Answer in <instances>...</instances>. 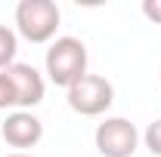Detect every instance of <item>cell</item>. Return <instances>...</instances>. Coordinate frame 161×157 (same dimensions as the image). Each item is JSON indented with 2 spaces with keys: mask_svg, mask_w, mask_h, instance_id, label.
I'll return each instance as SVG.
<instances>
[{
  "mask_svg": "<svg viewBox=\"0 0 161 157\" xmlns=\"http://www.w3.org/2000/svg\"><path fill=\"white\" fill-rule=\"evenodd\" d=\"M6 77L16 89V108L19 111H31L34 105L43 102V93H47V83H43V74H40L34 65L28 62H16L9 68H3Z\"/></svg>",
  "mask_w": 161,
  "mask_h": 157,
  "instance_id": "5",
  "label": "cell"
},
{
  "mask_svg": "<svg viewBox=\"0 0 161 157\" xmlns=\"http://www.w3.org/2000/svg\"><path fill=\"white\" fill-rule=\"evenodd\" d=\"M0 136H3V142L9 148L25 151V148H34L40 139H43V123L31 111H13V114H6V120H3Z\"/></svg>",
  "mask_w": 161,
  "mask_h": 157,
  "instance_id": "6",
  "label": "cell"
},
{
  "mask_svg": "<svg viewBox=\"0 0 161 157\" xmlns=\"http://www.w3.org/2000/svg\"><path fill=\"white\" fill-rule=\"evenodd\" d=\"M62 13L53 0H19L16 6V31L28 43H50L56 40Z\"/></svg>",
  "mask_w": 161,
  "mask_h": 157,
  "instance_id": "2",
  "label": "cell"
},
{
  "mask_svg": "<svg viewBox=\"0 0 161 157\" xmlns=\"http://www.w3.org/2000/svg\"><path fill=\"white\" fill-rule=\"evenodd\" d=\"M16 53H19V34L6 25H0V71L16 65Z\"/></svg>",
  "mask_w": 161,
  "mask_h": 157,
  "instance_id": "7",
  "label": "cell"
},
{
  "mask_svg": "<svg viewBox=\"0 0 161 157\" xmlns=\"http://www.w3.org/2000/svg\"><path fill=\"white\" fill-rule=\"evenodd\" d=\"M140 129L127 117H105L93 133L96 151L102 157H133L140 148Z\"/></svg>",
  "mask_w": 161,
  "mask_h": 157,
  "instance_id": "4",
  "label": "cell"
},
{
  "mask_svg": "<svg viewBox=\"0 0 161 157\" xmlns=\"http://www.w3.org/2000/svg\"><path fill=\"white\" fill-rule=\"evenodd\" d=\"M6 157H31L28 151H13V154H6Z\"/></svg>",
  "mask_w": 161,
  "mask_h": 157,
  "instance_id": "11",
  "label": "cell"
},
{
  "mask_svg": "<svg viewBox=\"0 0 161 157\" xmlns=\"http://www.w3.org/2000/svg\"><path fill=\"white\" fill-rule=\"evenodd\" d=\"M115 102V86L102 74H84V77L68 86V108L78 111L80 117H99Z\"/></svg>",
  "mask_w": 161,
  "mask_h": 157,
  "instance_id": "3",
  "label": "cell"
},
{
  "mask_svg": "<svg viewBox=\"0 0 161 157\" xmlns=\"http://www.w3.org/2000/svg\"><path fill=\"white\" fill-rule=\"evenodd\" d=\"M142 16L155 25H161V0H142Z\"/></svg>",
  "mask_w": 161,
  "mask_h": 157,
  "instance_id": "10",
  "label": "cell"
},
{
  "mask_svg": "<svg viewBox=\"0 0 161 157\" xmlns=\"http://www.w3.org/2000/svg\"><path fill=\"white\" fill-rule=\"evenodd\" d=\"M6 108H16V89L6 77V71H0V111H6Z\"/></svg>",
  "mask_w": 161,
  "mask_h": 157,
  "instance_id": "9",
  "label": "cell"
},
{
  "mask_svg": "<svg viewBox=\"0 0 161 157\" xmlns=\"http://www.w3.org/2000/svg\"><path fill=\"white\" fill-rule=\"evenodd\" d=\"M43 68H47V74L56 86H62V89L75 86L87 74V46H84V40L56 37L50 43L47 56H43Z\"/></svg>",
  "mask_w": 161,
  "mask_h": 157,
  "instance_id": "1",
  "label": "cell"
},
{
  "mask_svg": "<svg viewBox=\"0 0 161 157\" xmlns=\"http://www.w3.org/2000/svg\"><path fill=\"white\" fill-rule=\"evenodd\" d=\"M142 142H146V148H149L155 157H161V117H158V120H152V123L146 126Z\"/></svg>",
  "mask_w": 161,
  "mask_h": 157,
  "instance_id": "8",
  "label": "cell"
}]
</instances>
